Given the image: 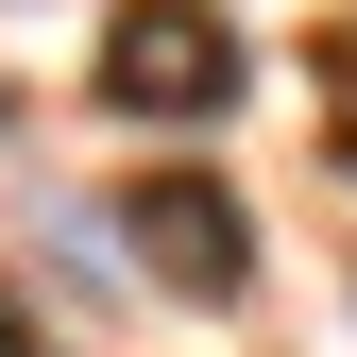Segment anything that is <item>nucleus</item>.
<instances>
[{
	"label": "nucleus",
	"mask_w": 357,
	"mask_h": 357,
	"mask_svg": "<svg viewBox=\"0 0 357 357\" xmlns=\"http://www.w3.org/2000/svg\"><path fill=\"white\" fill-rule=\"evenodd\" d=\"M119 238H137L153 273L188 289V306H238V289H255V221L221 204L204 170H137V204H119Z\"/></svg>",
	"instance_id": "obj_2"
},
{
	"label": "nucleus",
	"mask_w": 357,
	"mask_h": 357,
	"mask_svg": "<svg viewBox=\"0 0 357 357\" xmlns=\"http://www.w3.org/2000/svg\"><path fill=\"white\" fill-rule=\"evenodd\" d=\"M0 357H34V324H17V289H0Z\"/></svg>",
	"instance_id": "obj_3"
},
{
	"label": "nucleus",
	"mask_w": 357,
	"mask_h": 357,
	"mask_svg": "<svg viewBox=\"0 0 357 357\" xmlns=\"http://www.w3.org/2000/svg\"><path fill=\"white\" fill-rule=\"evenodd\" d=\"M102 102L119 119H221L238 102V17L221 0H119L102 17Z\"/></svg>",
	"instance_id": "obj_1"
}]
</instances>
